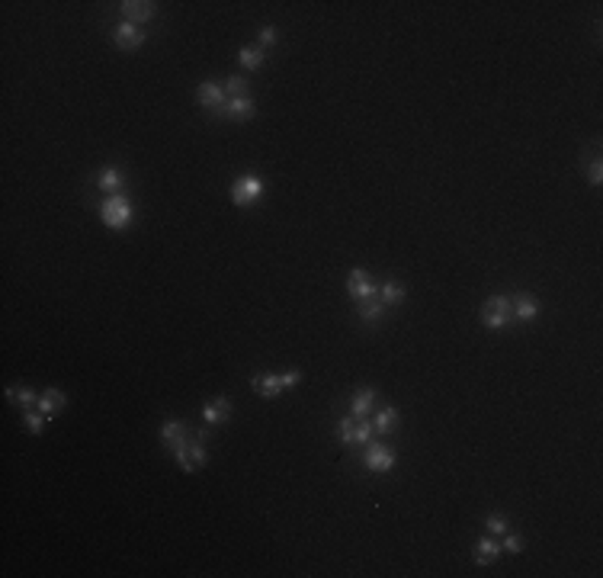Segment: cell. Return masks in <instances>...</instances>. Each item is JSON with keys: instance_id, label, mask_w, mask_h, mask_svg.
Here are the masks:
<instances>
[{"instance_id": "6da1fadb", "label": "cell", "mask_w": 603, "mask_h": 578, "mask_svg": "<svg viewBox=\"0 0 603 578\" xmlns=\"http://www.w3.org/2000/svg\"><path fill=\"white\" fill-rule=\"evenodd\" d=\"M514 321V299L507 296H491V299L482 305V325L498 331V328L510 325Z\"/></svg>"}, {"instance_id": "7a4b0ae2", "label": "cell", "mask_w": 603, "mask_h": 578, "mask_svg": "<svg viewBox=\"0 0 603 578\" xmlns=\"http://www.w3.org/2000/svg\"><path fill=\"white\" fill-rule=\"evenodd\" d=\"M100 219H103V225H110V229H128V222H132V203H128L122 193H116V196H110L100 206Z\"/></svg>"}, {"instance_id": "3957f363", "label": "cell", "mask_w": 603, "mask_h": 578, "mask_svg": "<svg viewBox=\"0 0 603 578\" xmlns=\"http://www.w3.org/2000/svg\"><path fill=\"white\" fill-rule=\"evenodd\" d=\"M202 440H206V434H196V437H190V440H186V444L174 453L183 472H196V469L206 466L209 456H206V447H202Z\"/></svg>"}, {"instance_id": "277c9868", "label": "cell", "mask_w": 603, "mask_h": 578, "mask_svg": "<svg viewBox=\"0 0 603 578\" xmlns=\"http://www.w3.org/2000/svg\"><path fill=\"white\" fill-rule=\"evenodd\" d=\"M260 196H263V180L257 174L238 177L234 187H231V203H234V206H254Z\"/></svg>"}, {"instance_id": "5b68a950", "label": "cell", "mask_w": 603, "mask_h": 578, "mask_svg": "<svg viewBox=\"0 0 603 578\" xmlns=\"http://www.w3.org/2000/svg\"><path fill=\"white\" fill-rule=\"evenodd\" d=\"M363 463L369 472H392V466H395V453L389 450L385 444H366V453H363Z\"/></svg>"}, {"instance_id": "8992f818", "label": "cell", "mask_w": 603, "mask_h": 578, "mask_svg": "<svg viewBox=\"0 0 603 578\" xmlns=\"http://www.w3.org/2000/svg\"><path fill=\"white\" fill-rule=\"evenodd\" d=\"M347 293H350V299H353V302H363V299H373V296H379V286L369 280V273H366V270H350Z\"/></svg>"}, {"instance_id": "52a82bcc", "label": "cell", "mask_w": 603, "mask_h": 578, "mask_svg": "<svg viewBox=\"0 0 603 578\" xmlns=\"http://www.w3.org/2000/svg\"><path fill=\"white\" fill-rule=\"evenodd\" d=\"M196 103L202 106V110H212V113H225V87L222 84H215V80H206V84H199L196 90Z\"/></svg>"}, {"instance_id": "ba28073f", "label": "cell", "mask_w": 603, "mask_h": 578, "mask_svg": "<svg viewBox=\"0 0 603 578\" xmlns=\"http://www.w3.org/2000/svg\"><path fill=\"white\" fill-rule=\"evenodd\" d=\"M112 42L122 48V52H135V48H142L144 42V32L138 29L135 23H128V20H122L116 29H112Z\"/></svg>"}, {"instance_id": "9c48e42d", "label": "cell", "mask_w": 603, "mask_h": 578, "mask_svg": "<svg viewBox=\"0 0 603 578\" xmlns=\"http://www.w3.org/2000/svg\"><path fill=\"white\" fill-rule=\"evenodd\" d=\"M122 16H126L128 23H148L151 16H154V3H148V0H126V3H119Z\"/></svg>"}, {"instance_id": "30bf717a", "label": "cell", "mask_w": 603, "mask_h": 578, "mask_svg": "<svg viewBox=\"0 0 603 578\" xmlns=\"http://www.w3.org/2000/svg\"><path fill=\"white\" fill-rule=\"evenodd\" d=\"M254 113H257L254 96H231L228 103H225V116L238 119V122H244V119H254Z\"/></svg>"}, {"instance_id": "8fae6325", "label": "cell", "mask_w": 603, "mask_h": 578, "mask_svg": "<svg viewBox=\"0 0 603 578\" xmlns=\"http://www.w3.org/2000/svg\"><path fill=\"white\" fill-rule=\"evenodd\" d=\"M161 440L167 444V450L177 453L186 440H190V434H186V428H183L180 421H164V428H161Z\"/></svg>"}, {"instance_id": "7c38bea8", "label": "cell", "mask_w": 603, "mask_h": 578, "mask_svg": "<svg viewBox=\"0 0 603 578\" xmlns=\"http://www.w3.org/2000/svg\"><path fill=\"white\" fill-rule=\"evenodd\" d=\"M36 405H39V412L45 414L48 421H52V418H55V414L64 408V405H68V398H64L61 389H45V392L39 396V402H36Z\"/></svg>"}, {"instance_id": "4fadbf2b", "label": "cell", "mask_w": 603, "mask_h": 578, "mask_svg": "<svg viewBox=\"0 0 603 578\" xmlns=\"http://www.w3.org/2000/svg\"><path fill=\"white\" fill-rule=\"evenodd\" d=\"M254 389L263 398H279L283 389H286V382H283V376H276V373H263V376H254Z\"/></svg>"}, {"instance_id": "5bb4252c", "label": "cell", "mask_w": 603, "mask_h": 578, "mask_svg": "<svg viewBox=\"0 0 603 578\" xmlns=\"http://www.w3.org/2000/svg\"><path fill=\"white\" fill-rule=\"evenodd\" d=\"M373 405H375V389L366 386V389H359L357 396L350 398V414H353L357 421H363L366 414L373 412Z\"/></svg>"}, {"instance_id": "9a60e30c", "label": "cell", "mask_w": 603, "mask_h": 578, "mask_svg": "<svg viewBox=\"0 0 603 578\" xmlns=\"http://www.w3.org/2000/svg\"><path fill=\"white\" fill-rule=\"evenodd\" d=\"M536 315H539V302L526 293L516 296L514 299V321H536Z\"/></svg>"}, {"instance_id": "2e32d148", "label": "cell", "mask_w": 603, "mask_h": 578, "mask_svg": "<svg viewBox=\"0 0 603 578\" xmlns=\"http://www.w3.org/2000/svg\"><path fill=\"white\" fill-rule=\"evenodd\" d=\"M228 414H231L228 398H212V402H206V408H202V421H206V424H222V421H228Z\"/></svg>"}, {"instance_id": "e0dca14e", "label": "cell", "mask_w": 603, "mask_h": 578, "mask_svg": "<svg viewBox=\"0 0 603 578\" xmlns=\"http://www.w3.org/2000/svg\"><path fill=\"white\" fill-rule=\"evenodd\" d=\"M498 556H500V543L494 537H482L475 543V563L478 565H491Z\"/></svg>"}, {"instance_id": "ac0fdd59", "label": "cell", "mask_w": 603, "mask_h": 578, "mask_svg": "<svg viewBox=\"0 0 603 578\" xmlns=\"http://www.w3.org/2000/svg\"><path fill=\"white\" fill-rule=\"evenodd\" d=\"M405 296H408V289L398 280H385V283L379 286V299H382V305L389 309V305H398V302H405Z\"/></svg>"}, {"instance_id": "d6986e66", "label": "cell", "mask_w": 603, "mask_h": 578, "mask_svg": "<svg viewBox=\"0 0 603 578\" xmlns=\"http://www.w3.org/2000/svg\"><path fill=\"white\" fill-rule=\"evenodd\" d=\"M122 183H126V174H122V171H116V167H106L103 174L96 177V187H100V190H106V193H112V196L122 190Z\"/></svg>"}, {"instance_id": "ffe728a7", "label": "cell", "mask_w": 603, "mask_h": 578, "mask_svg": "<svg viewBox=\"0 0 603 578\" xmlns=\"http://www.w3.org/2000/svg\"><path fill=\"white\" fill-rule=\"evenodd\" d=\"M373 418H375V421H373V431H375V434H389V431H395V424H398V412L392 408V405L379 408Z\"/></svg>"}, {"instance_id": "44dd1931", "label": "cell", "mask_w": 603, "mask_h": 578, "mask_svg": "<svg viewBox=\"0 0 603 578\" xmlns=\"http://www.w3.org/2000/svg\"><path fill=\"white\" fill-rule=\"evenodd\" d=\"M238 62L244 64L247 71H257V68H263V62H267V52H263L260 45H254V48L244 45V48L238 52Z\"/></svg>"}, {"instance_id": "7402d4cb", "label": "cell", "mask_w": 603, "mask_h": 578, "mask_svg": "<svg viewBox=\"0 0 603 578\" xmlns=\"http://www.w3.org/2000/svg\"><path fill=\"white\" fill-rule=\"evenodd\" d=\"M357 305H359V318H363V321H379V318L385 315V305H382L379 296L363 299V302H357Z\"/></svg>"}, {"instance_id": "603a6c76", "label": "cell", "mask_w": 603, "mask_h": 578, "mask_svg": "<svg viewBox=\"0 0 603 578\" xmlns=\"http://www.w3.org/2000/svg\"><path fill=\"white\" fill-rule=\"evenodd\" d=\"M7 398H10L13 405H32V402H39V396H36L29 386H10V389H7Z\"/></svg>"}, {"instance_id": "cb8c5ba5", "label": "cell", "mask_w": 603, "mask_h": 578, "mask_svg": "<svg viewBox=\"0 0 603 578\" xmlns=\"http://www.w3.org/2000/svg\"><path fill=\"white\" fill-rule=\"evenodd\" d=\"M500 553H510V556L523 553V537L520 533H504L500 537Z\"/></svg>"}, {"instance_id": "d4e9b609", "label": "cell", "mask_w": 603, "mask_h": 578, "mask_svg": "<svg viewBox=\"0 0 603 578\" xmlns=\"http://www.w3.org/2000/svg\"><path fill=\"white\" fill-rule=\"evenodd\" d=\"M225 94H228V96H247V78H241V74H231V78L225 80Z\"/></svg>"}, {"instance_id": "484cf974", "label": "cell", "mask_w": 603, "mask_h": 578, "mask_svg": "<svg viewBox=\"0 0 603 578\" xmlns=\"http://www.w3.org/2000/svg\"><path fill=\"white\" fill-rule=\"evenodd\" d=\"M484 527H488V533H494V537H504V533H507V527H510V521L504 514H488Z\"/></svg>"}, {"instance_id": "4316f807", "label": "cell", "mask_w": 603, "mask_h": 578, "mask_svg": "<svg viewBox=\"0 0 603 578\" xmlns=\"http://www.w3.org/2000/svg\"><path fill=\"white\" fill-rule=\"evenodd\" d=\"M45 414L42 412H26V418H23V424H26V431L29 434H42V428H45Z\"/></svg>"}, {"instance_id": "83f0119b", "label": "cell", "mask_w": 603, "mask_h": 578, "mask_svg": "<svg viewBox=\"0 0 603 578\" xmlns=\"http://www.w3.org/2000/svg\"><path fill=\"white\" fill-rule=\"evenodd\" d=\"M353 431H357V418L350 414V418H341V424H337V434H341L343 444H353Z\"/></svg>"}, {"instance_id": "f1b7e54d", "label": "cell", "mask_w": 603, "mask_h": 578, "mask_svg": "<svg viewBox=\"0 0 603 578\" xmlns=\"http://www.w3.org/2000/svg\"><path fill=\"white\" fill-rule=\"evenodd\" d=\"M373 424L369 421H357V431H353V444H369L373 440Z\"/></svg>"}, {"instance_id": "f546056e", "label": "cell", "mask_w": 603, "mask_h": 578, "mask_svg": "<svg viewBox=\"0 0 603 578\" xmlns=\"http://www.w3.org/2000/svg\"><path fill=\"white\" fill-rule=\"evenodd\" d=\"M260 48H270V45H276V39H279V32H276V26H263L260 29Z\"/></svg>"}, {"instance_id": "4dcf8cb0", "label": "cell", "mask_w": 603, "mask_h": 578, "mask_svg": "<svg viewBox=\"0 0 603 578\" xmlns=\"http://www.w3.org/2000/svg\"><path fill=\"white\" fill-rule=\"evenodd\" d=\"M588 180L594 183V187H600V180H603V164H600V161H594V164H590V171H588Z\"/></svg>"}, {"instance_id": "1f68e13d", "label": "cell", "mask_w": 603, "mask_h": 578, "mask_svg": "<svg viewBox=\"0 0 603 578\" xmlns=\"http://www.w3.org/2000/svg\"><path fill=\"white\" fill-rule=\"evenodd\" d=\"M279 376H283V382H286V386H295V382H302V373H299V370H292V373H279Z\"/></svg>"}]
</instances>
